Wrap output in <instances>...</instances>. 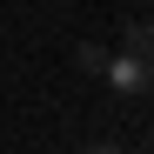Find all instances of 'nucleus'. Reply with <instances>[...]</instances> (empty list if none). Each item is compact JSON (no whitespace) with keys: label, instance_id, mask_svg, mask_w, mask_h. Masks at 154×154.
<instances>
[{"label":"nucleus","instance_id":"obj_3","mask_svg":"<svg viewBox=\"0 0 154 154\" xmlns=\"http://www.w3.org/2000/svg\"><path fill=\"white\" fill-rule=\"evenodd\" d=\"M87 154H121V147H87Z\"/></svg>","mask_w":154,"mask_h":154},{"label":"nucleus","instance_id":"obj_1","mask_svg":"<svg viewBox=\"0 0 154 154\" xmlns=\"http://www.w3.org/2000/svg\"><path fill=\"white\" fill-rule=\"evenodd\" d=\"M107 87L114 94H147V47H127L107 60Z\"/></svg>","mask_w":154,"mask_h":154},{"label":"nucleus","instance_id":"obj_2","mask_svg":"<svg viewBox=\"0 0 154 154\" xmlns=\"http://www.w3.org/2000/svg\"><path fill=\"white\" fill-rule=\"evenodd\" d=\"M147 94H154V40H147Z\"/></svg>","mask_w":154,"mask_h":154}]
</instances>
